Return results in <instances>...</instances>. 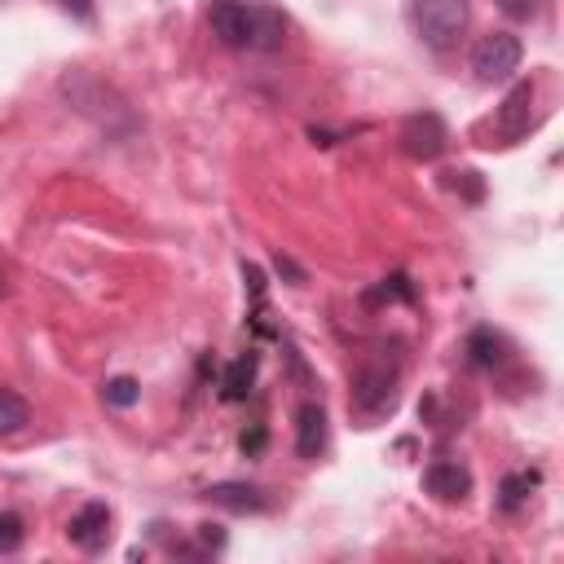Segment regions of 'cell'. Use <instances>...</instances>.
<instances>
[{"mask_svg":"<svg viewBox=\"0 0 564 564\" xmlns=\"http://www.w3.org/2000/svg\"><path fill=\"white\" fill-rule=\"evenodd\" d=\"M207 26L234 53H278L286 44V13L264 0H207Z\"/></svg>","mask_w":564,"mask_h":564,"instance_id":"cell-1","label":"cell"},{"mask_svg":"<svg viewBox=\"0 0 564 564\" xmlns=\"http://www.w3.org/2000/svg\"><path fill=\"white\" fill-rule=\"evenodd\" d=\"M401 405V357L388 348H366L348 370V410L361 427H375Z\"/></svg>","mask_w":564,"mask_h":564,"instance_id":"cell-2","label":"cell"},{"mask_svg":"<svg viewBox=\"0 0 564 564\" xmlns=\"http://www.w3.org/2000/svg\"><path fill=\"white\" fill-rule=\"evenodd\" d=\"M62 93H66V101H70L79 115H88V119H93L101 132H110V137H123V132L137 128L128 101H123L115 88H106L97 75H88V70H70V75L62 79Z\"/></svg>","mask_w":564,"mask_h":564,"instance_id":"cell-3","label":"cell"},{"mask_svg":"<svg viewBox=\"0 0 564 564\" xmlns=\"http://www.w3.org/2000/svg\"><path fill=\"white\" fill-rule=\"evenodd\" d=\"M467 0H410V22H414V35L436 48V53H449L463 31H467Z\"/></svg>","mask_w":564,"mask_h":564,"instance_id":"cell-4","label":"cell"},{"mask_svg":"<svg viewBox=\"0 0 564 564\" xmlns=\"http://www.w3.org/2000/svg\"><path fill=\"white\" fill-rule=\"evenodd\" d=\"M520 62H524V44H520L516 31H489V35H480L476 48H471V70H476L480 84H502V79H511V75L520 70Z\"/></svg>","mask_w":564,"mask_h":564,"instance_id":"cell-5","label":"cell"},{"mask_svg":"<svg viewBox=\"0 0 564 564\" xmlns=\"http://www.w3.org/2000/svg\"><path fill=\"white\" fill-rule=\"evenodd\" d=\"M533 97H538L533 79H516L507 88L502 106L494 110V137H498V145H516V141L529 137V128H533Z\"/></svg>","mask_w":564,"mask_h":564,"instance_id":"cell-6","label":"cell"},{"mask_svg":"<svg viewBox=\"0 0 564 564\" xmlns=\"http://www.w3.org/2000/svg\"><path fill=\"white\" fill-rule=\"evenodd\" d=\"M445 145H449V128H445V119H441L436 110H414V115L401 123V150H405L410 159L432 163V159L445 154Z\"/></svg>","mask_w":564,"mask_h":564,"instance_id":"cell-7","label":"cell"},{"mask_svg":"<svg viewBox=\"0 0 564 564\" xmlns=\"http://www.w3.org/2000/svg\"><path fill=\"white\" fill-rule=\"evenodd\" d=\"M110 524H115V516H110L106 502H84V507L70 516L66 538H70V546L97 555V551H106V542H110Z\"/></svg>","mask_w":564,"mask_h":564,"instance_id":"cell-8","label":"cell"},{"mask_svg":"<svg viewBox=\"0 0 564 564\" xmlns=\"http://www.w3.org/2000/svg\"><path fill=\"white\" fill-rule=\"evenodd\" d=\"M423 489L436 498V502H463L471 494V471L454 458H432L423 467Z\"/></svg>","mask_w":564,"mask_h":564,"instance_id":"cell-9","label":"cell"},{"mask_svg":"<svg viewBox=\"0 0 564 564\" xmlns=\"http://www.w3.org/2000/svg\"><path fill=\"white\" fill-rule=\"evenodd\" d=\"M203 498H207L212 507H225V511H238V516H256V511L269 507L264 489H260V485H247V480H220V485H207Z\"/></svg>","mask_w":564,"mask_h":564,"instance_id":"cell-10","label":"cell"},{"mask_svg":"<svg viewBox=\"0 0 564 564\" xmlns=\"http://www.w3.org/2000/svg\"><path fill=\"white\" fill-rule=\"evenodd\" d=\"M463 352H467V366H476V370H502V366L511 361V344H507L494 326H476V330L467 335Z\"/></svg>","mask_w":564,"mask_h":564,"instance_id":"cell-11","label":"cell"},{"mask_svg":"<svg viewBox=\"0 0 564 564\" xmlns=\"http://www.w3.org/2000/svg\"><path fill=\"white\" fill-rule=\"evenodd\" d=\"M326 410H322V401H304L300 410H295V454L300 458H317L322 449H326Z\"/></svg>","mask_w":564,"mask_h":564,"instance_id":"cell-12","label":"cell"},{"mask_svg":"<svg viewBox=\"0 0 564 564\" xmlns=\"http://www.w3.org/2000/svg\"><path fill=\"white\" fill-rule=\"evenodd\" d=\"M256 352H242L238 361H229L225 366V379H220V397L225 401H242L247 392H251V383H256Z\"/></svg>","mask_w":564,"mask_h":564,"instance_id":"cell-13","label":"cell"},{"mask_svg":"<svg viewBox=\"0 0 564 564\" xmlns=\"http://www.w3.org/2000/svg\"><path fill=\"white\" fill-rule=\"evenodd\" d=\"M538 480H542V476L529 471V467H524V471H507L502 485H498V507H502V511H516L520 502H529V494L538 489Z\"/></svg>","mask_w":564,"mask_h":564,"instance_id":"cell-14","label":"cell"},{"mask_svg":"<svg viewBox=\"0 0 564 564\" xmlns=\"http://www.w3.org/2000/svg\"><path fill=\"white\" fill-rule=\"evenodd\" d=\"M26 423H31V405L13 388H0V436H18Z\"/></svg>","mask_w":564,"mask_h":564,"instance_id":"cell-15","label":"cell"},{"mask_svg":"<svg viewBox=\"0 0 564 564\" xmlns=\"http://www.w3.org/2000/svg\"><path fill=\"white\" fill-rule=\"evenodd\" d=\"M101 397H106V405L128 410V405H137V401H141V383H137L132 375H115V379H106Z\"/></svg>","mask_w":564,"mask_h":564,"instance_id":"cell-16","label":"cell"},{"mask_svg":"<svg viewBox=\"0 0 564 564\" xmlns=\"http://www.w3.org/2000/svg\"><path fill=\"white\" fill-rule=\"evenodd\" d=\"M414 295H419L414 282H410L405 273H392V278H383L366 300H370V304H375V300H401V304H414Z\"/></svg>","mask_w":564,"mask_h":564,"instance_id":"cell-17","label":"cell"},{"mask_svg":"<svg viewBox=\"0 0 564 564\" xmlns=\"http://www.w3.org/2000/svg\"><path fill=\"white\" fill-rule=\"evenodd\" d=\"M22 542H26V529H22V520H18L13 511H0V555H13V551H22Z\"/></svg>","mask_w":564,"mask_h":564,"instance_id":"cell-18","label":"cell"},{"mask_svg":"<svg viewBox=\"0 0 564 564\" xmlns=\"http://www.w3.org/2000/svg\"><path fill=\"white\" fill-rule=\"evenodd\" d=\"M445 185L449 189H458V194H467V203H480V194H485V185H480V176L476 172H445Z\"/></svg>","mask_w":564,"mask_h":564,"instance_id":"cell-19","label":"cell"},{"mask_svg":"<svg viewBox=\"0 0 564 564\" xmlns=\"http://www.w3.org/2000/svg\"><path fill=\"white\" fill-rule=\"evenodd\" d=\"M264 445H269V432H264L260 423H256V427H247V432L238 436V449H242L247 458H260V454H264Z\"/></svg>","mask_w":564,"mask_h":564,"instance_id":"cell-20","label":"cell"},{"mask_svg":"<svg viewBox=\"0 0 564 564\" xmlns=\"http://www.w3.org/2000/svg\"><path fill=\"white\" fill-rule=\"evenodd\" d=\"M273 269H278V273H282V278L291 282V286H304V282H308V278H304V269H300V264H295L291 256H282V251L273 256Z\"/></svg>","mask_w":564,"mask_h":564,"instance_id":"cell-21","label":"cell"},{"mask_svg":"<svg viewBox=\"0 0 564 564\" xmlns=\"http://www.w3.org/2000/svg\"><path fill=\"white\" fill-rule=\"evenodd\" d=\"M242 282H247V295L251 300H264V273H260V264L242 260Z\"/></svg>","mask_w":564,"mask_h":564,"instance_id":"cell-22","label":"cell"},{"mask_svg":"<svg viewBox=\"0 0 564 564\" xmlns=\"http://www.w3.org/2000/svg\"><path fill=\"white\" fill-rule=\"evenodd\" d=\"M494 4H498V9L507 13V18H520V22L538 13V0H494Z\"/></svg>","mask_w":564,"mask_h":564,"instance_id":"cell-23","label":"cell"},{"mask_svg":"<svg viewBox=\"0 0 564 564\" xmlns=\"http://www.w3.org/2000/svg\"><path fill=\"white\" fill-rule=\"evenodd\" d=\"M198 542H203V551H220L225 546V529L220 524H198Z\"/></svg>","mask_w":564,"mask_h":564,"instance_id":"cell-24","label":"cell"},{"mask_svg":"<svg viewBox=\"0 0 564 564\" xmlns=\"http://www.w3.org/2000/svg\"><path fill=\"white\" fill-rule=\"evenodd\" d=\"M66 13H75V18H93V0H57Z\"/></svg>","mask_w":564,"mask_h":564,"instance_id":"cell-25","label":"cell"}]
</instances>
